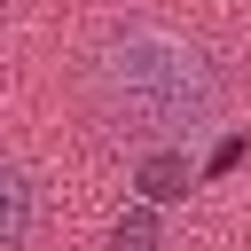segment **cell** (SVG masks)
<instances>
[{
    "label": "cell",
    "mask_w": 251,
    "mask_h": 251,
    "mask_svg": "<svg viewBox=\"0 0 251 251\" xmlns=\"http://www.w3.org/2000/svg\"><path fill=\"white\" fill-rule=\"evenodd\" d=\"M133 180H141V204H180L196 173H188V157H180V149H149Z\"/></svg>",
    "instance_id": "obj_2"
},
{
    "label": "cell",
    "mask_w": 251,
    "mask_h": 251,
    "mask_svg": "<svg viewBox=\"0 0 251 251\" xmlns=\"http://www.w3.org/2000/svg\"><path fill=\"white\" fill-rule=\"evenodd\" d=\"M24 235H31V180H24V165L0 157V251H16Z\"/></svg>",
    "instance_id": "obj_3"
},
{
    "label": "cell",
    "mask_w": 251,
    "mask_h": 251,
    "mask_svg": "<svg viewBox=\"0 0 251 251\" xmlns=\"http://www.w3.org/2000/svg\"><path fill=\"white\" fill-rule=\"evenodd\" d=\"M110 251H165V235H157V220H149V204H133V212H118V227H110Z\"/></svg>",
    "instance_id": "obj_4"
},
{
    "label": "cell",
    "mask_w": 251,
    "mask_h": 251,
    "mask_svg": "<svg viewBox=\"0 0 251 251\" xmlns=\"http://www.w3.org/2000/svg\"><path fill=\"white\" fill-rule=\"evenodd\" d=\"M86 94H94L102 126H118L133 141H173L220 110V71L204 63V47H188L157 24H126L94 47Z\"/></svg>",
    "instance_id": "obj_1"
}]
</instances>
